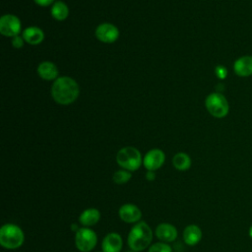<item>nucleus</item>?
<instances>
[{
    "label": "nucleus",
    "instance_id": "1",
    "mask_svg": "<svg viewBox=\"0 0 252 252\" xmlns=\"http://www.w3.org/2000/svg\"><path fill=\"white\" fill-rule=\"evenodd\" d=\"M80 89L78 83L67 76L57 78L51 87V95L53 99L63 105L74 102L79 96Z\"/></svg>",
    "mask_w": 252,
    "mask_h": 252
},
{
    "label": "nucleus",
    "instance_id": "2",
    "mask_svg": "<svg viewBox=\"0 0 252 252\" xmlns=\"http://www.w3.org/2000/svg\"><path fill=\"white\" fill-rule=\"evenodd\" d=\"M152 240V228L145 221H138L137 223H135L131 227L127 237V243L129 248L138 252L150 247Z\"/></svg>",
    "mask_w": 252,
    "mask_h": 252
},
{
    "label": "nucleus",
    "instance_id": "3",
    "mask_svg": "<svg viewBox=\"0 0 252 252\" xmlns=\"http://www.w3.org/2000/svg\"><path fill=\"white\" fill-rule=\"evenodd\" d=\"M25 241L23 229L15 223H5L0 228V245L3 248L14 250L21 247Z\"/></svg>",
    "mask_w": 252,
    "mask_h": 252
},
{
    "label": "nucleus",
    "instance_id": "4",
    "mask_svg": "<svg viewBox=\"0 0 252 252\" xmlns=\"http://www.w3.org/2000/svg\"><path fill=\"white\" fill-rule=\"evenodd\" d=\"M116 162L123 169L135 171L140 168L143 159L141 153L134 147H124L116 155Z\"/></svg>",
    "mask_w": 252,
    "mask_h": 252
},
{
    "label": "nucleus",
    "instance_id": "5",
    "mask_svg": "<svg viewBox=\"0 0 252 252\" xmlns=\"http://www.w3.org/2000/svg\"><path fill=\"white\" fill-rule=\"evenodd\" d=\"M205 106L209 113L216 118L225 117L229 110L228 101L220 93H212L205 99Z\"/></svg>",
    "mask_w": 252,
    "mask_h": 252
},
{
    "label": "nucleus",
    "instance_id": "6",
    "mask_svg": "<svg viewBox=\"0 0 252 252\" xmlns=\"http://www.w3.org/2000/svg\"><path fill=\"white\" fill-rule=\"evenodd\" d=\"M96 242V233L89 227H80L79 230L75 232V245L81 252H91L95 247Z\"/></svg>",
    "mask_w": 252,
    "mask_h": 252
},
{
    "label": "nucleus",
    "instance_id": "7",
    "mask_svg": "<svg viewBox=\"0 0 252 252\" xmlns=\"http://www.w3.org/2000/svg\"><path fill=\"white\" fill-rule=\"evenodd\" d=\"M21 32V22L15 15L7 14L0 19V32L5 36H16Z\"/></svg>",
    "mask_w": 252,
    "mask_h": 252
},
{
    "label": "nucleus",
    "instance_id": "8",
    "mask_svg": "<svg viewBox=\"0 0 252 252\" xmlns=\"http://www.w3.org/2000/svg\"><path fill=\"white\" fill-rule=\"evenodd\" d=\"M165 160L164 153L159 149L150 150L143 158V164L147 170L156 171L160 168Z\"/></svg>",
    "mask_w": 252,
    "mask_h": 252
},
{
    "label": "nucleus",
    "instance_id": "9",
    "mask_svg": "<svg viewBox=\"0 0 252 252\" xmlns=\"http://www.w3.org/2000/svg\"><path fill=\"white\" fill-rule=\"evenodd\" d=\"M95 36L101 42L112 43L118 39L119 31L114 25L109 23H104V24H100L95 29Z\"/></svg>",
    "mask_w": 252,
    "mask_h": 252
},
{
    "label": "nucleus",
    "instance_id": "10",
    "mask_svg": "<svg viewBox=\"0 0 252 252\" xmlns=\"http://www.w3.org/2000/svg\"><path fill=\"white\" fill-rule=\"evenodd\" d=\"M118 216L126 223H137L142 218V212L136 205L127 203L119 208Z\"/></svg>",
    "mask_w": 252,
    "mask_h": 252
},
{
    "label": "nucleus",
    "instance_id": "11",
    "mask_svg": "<svg viewBox=\"0 0 252 252\" xmlns=\"http://www.w3.org/2000/svg\"><path fill=\"white\" fill-rule=\"evenodd\" d=\"M155 234L160 241L168 243V242H173L177 238L178 231L173 224L167 223V222H161L156 227Z\"/></svg>",
    "mask_w": 252,
    "mask_h": 252
},
{
    "label": "nucleus",
    "instance_id": "12",
    "mask_svg": "<svg viewBox=\"0 0 252 252\" xmlns=\"http://www.w3.org/2000/svg\"><path fill=\"white\" fill-rule=\"evenodd\" d=\"M123 246V240L119 233L109 232L107 233L101 242V248L103 252H120Z\"/></svg>",
    "mask_w": 252,
    "mask_h": 252
},
{
    "label": "nucleus",
    "instance_id": "13",
    "mask_svg": "<svg viewBox=\"0 0 252 252\" xmlns=\"http://www.w3.org/2000/svg\"><path fill=\"white\" fill-rule=\"evenodd\" d=\"M233 71L239 77L252 76V56L244 55L237 58L233 63Z\"/></svg>",
    "mask_w": 252,
    "mask_h": 252
},
{
    "label": "nucleus",
    "instance_id": "14",
    "mask_svg": "<svg viewBox=\"0 0 252 252\" xmlns=\"http://www.w3.org/2000/svg\"><path fill=\"white\" fill-rule=\"evenodd\" d=\"M202 235L203 233L201 228L196 224L187 225L182 233L184 243L189 246H194L198 244L202 239Z\"/></svg>",
    "mask_w": 252,
    "mask_h": 252
},
{
    "label": "nucleus",
    "instance_id": "15",
    "mask_svg": "<svg viewBox=\"0 0 252 252\" xmlns=\"http://www.w3.org/2000/svg\"><path fill=\"white\" fill-rule=\"evenodd\" d=\"M100 220V212L95 208H89L84 210L79 216V222L86 227L96 224Z\"/></svg>",
    "mask_w": 252,
    "mask_h": 252
},
{
    "label": "nucleus",
    "instance_id": "16",
    "mask_svg": "<svg viewBox=\"0 0 252 252\" xmlns=\"http://www.w3.org/2000/svg\"><path fill=\"white\" fill-rule=\"evenodd\" d=\"M23 37L26 42L32 45H36L44 39V33L38 27H28L23 32Z\"/></svg>",
    "mask_w": 252,
    "mask_h": 252
},
{
    "label": "nucleus",
    "instance_id": "17",
    "mask_svg": "<svg viewBox=\"0 0 252 252\" xmlns=\"http://www.w3.org/2000/svg\"><path fill=\"white\" fill-rule=\"evenodd\" d=\"M37 74L43 80H54L58 76V69L56 65L49 61L41 62L37 67Z\"/></svg>",
    "mask_w": 252,
    "mask_h": 252
},
{
    "label": "nucleus",
    "instance_id": "18",
    "mask_svg": "<svg viewBox=\"0 0 252 252\" xmlns=\"http://www.w3.org/2000/svg\"><path fill=\"white\" fill-rule=\"evenodd\" d=\"M173 166L180 171H184L190 168L191 166V158L185 153H177L172 158Z\"/></svg>",
    "mask_w": 252,
    "mask_h": 252
},
{
    "label": "nucleus",
    "instance_id": "19",
    "mask_svg": "<svg viewBox=\"0 0 252 252\" xmlns=\"http://www.w3.org/2000/svg\"><path fill=\"white\" fill-rule=\"evenodd\" d=\"M69 15L68 6L62 1H56L51 8V16L57 21H64Z\"/></svg>",
    "mask_w": 252,
    "mask_h": 252
},
{
    "label": "nucleus",
    "instance_id": "20",
    "mask_svg": "<svg viewBox=\"0 0 252 252\" xmlns=\"http://www.w3.org/2000/svg\"><path fill=\"white\" fill-rule=\"evenodd\" d=\"M132 178V173L129 170L126 169H120L116 170L112 175V180L116 184H125Z\"/></svg>",
    "mask_w": 252,
    "mask_h": 252
},
{
    "label": "nucleus",
    "instance_id": "21",
    "mask_svg": "<svg viewBox=\"0 0 252 252\" xmlns=\"http://www.w3.org/2000/svg\"><path fill=\"white\" fill-rule=\"evenodd\" d=\"M148 252H172V247L166 242H157L150 245Z\"/></svg>",
    "mask_w": 252,
    "mask_h": 252
},
{
    "label": "nucleus",
    "instance_id": "22",
    "mask_svg": "<svg viewBox=\"0 0 252 252\" xmlns=\"http://www.w3.org/2000/svg\"><path fill=\"white\" fill-rule=\"evenodd\" d=\"M215 74L216 76L220 79V80H223L226 78L227 76V70L224 66L222 65H218L216 68H215Z\"/></svg>",
    "mask_w": 252,
    "mask_h": 252
},
{
    "label": "nucleus",
    "instance_id": "23",
    "mask_svg": "<svg viewBox=\"0 0 252 252\" xmlns=\"http://www.w3.org/2000/svg\"><path fill=\"white\" fill-rule=\"evenodd\" d=\"M24 37L23 36H20V35H16L13 37L12 39V45L15 47V48H21L23 47L24 45Z\"/></svg>",
    "mask_w": 252,
    "mask_h": 252
},
{
    "label": "nucleus",
    "instance_id": "24",
    "mask_svg": "<svg viewBox=\"0 0 252 252\" xmlns=\"http://www.w3.org/2000/svg\"><path fill=\"white\" fill-rule=\"evenodd\" d=\"M37 5L42 6V7H46L49 6L50 4H53L54 0H33Z\"/></svg>",
    "mask_w": 252,
    "mask_h": 252
},
{
    "label": "nucleus",
    "instance_id": "25",
    "mask_svg": "<svg viewBox=\"0 0 252 252\" xmlns=\"http://www.w3.org/2000/svg\"><path fill=\"white\" fill-rule=\"evenodd\" d=\"M156 177H157V175H156V173H155V171H153V170H148L147 171V173H146V179L148 180V181H154L155 179H156Z\"/></svg>",
    "mask_w": 252,
    "mask_h": 252
},
{
    "label": "nucleus",
    "instance_id": "26",
    "mask_svg": "<svg viewBox=\"0 0 252 252\" xmlns=\"http://www.w3.org/2000/svg\"><path fill=\"white\" fill-rule=\"evenodd\" d=\"M70 227H71V230H73V231H75V232H77V231L79 230V228H80L77 223H72Z\"/></svg>",
    "mask_w": 252,
    "mask_h": 252
},
{
    "label": "nucleus",
    "instance_id": "27",
    "mask_svg": "<svg viewBox=\"0 0 252 252\" xmlns=\"http://www.w3.org/2000/svg\"><path fill=\"white\" fill-rule=\"evenodd\" d=\"M248 234H249V236L252 238V225L249 227V230H248Z\"/></svg>",
    "mask_w": 252,
    "mask_h": 252
},
{
    "label": "nucleus",
    "instance_id": "28",
    "mask_svg": "<svg viewBox=\"0 0 252 252\" xmlns=\"http://www.w3.org/2000/svg\"><path fill=\"white\" fill-rule=\"evenodd\" d=\"M127 252H138V251H134V250H132V249H130V250H128Z\"/></svg>",
    "mask_w": 252,
    "mask_h": 252
},
{
    "label": "nucleus",
    "instance_id": "29",
    "mask_svg": "<svg viewBox=\"0 0 252 252\" xmlns=\"http://www.w3.org/2000/svg\"><path fill=\"white\" fill-rule=\"evenodd\" d=\"M97 252H103V251H97Z\"/></svg>",
    "mask_w": 252,
    "mask_h": 252
},
{
    "label": "nucleus",
    "instance_id": "30",
    "mask_svg": "<svg viewBox=\"0 0 252 252\" xmlns=\"http://www.w3.org/2000/svg\"><path fill=\"white\" fill-rule=\"evenodd\" d=\"M177 252H181V251H177Z\"/></svg>",
    "mask_w": 252,
    "mask_h": 252
}]
</instances>
